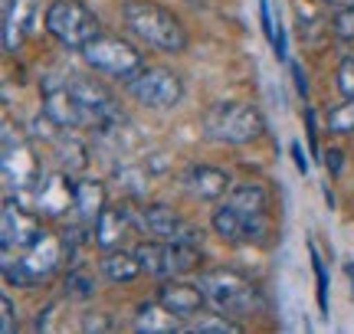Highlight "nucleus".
Listing matches in <instances>:
<instances>
[{
	"mask_svg": "<svg viewBox=\"0 0 354 334\" xmlns=\"http://www.w3.org/2000/svg\"><path fill=\"white\" fill-rule=\"evenodd\" d=\"M348 275H351V285H354V259H348Z\"/></svg>",
	"mask_w": 354,
	"mask_h": 334,
	"instance_id": "obj_37",
	"label": "nucleus"
},
{
	"mask_svg": "<svg viewBox=\"0 0 354 334\" xmlns=\"http://www.w3.org/2000/svg\"><path fill=\"white\" fill-rule=\"evenodd\" d=\"M79 52H82V59H86L95 72L125 79V82L135 76V72L145 69V56H141L131 43H125L122 37H109V33H99L95 39H88Z\"/></svg>",
	"mask_w": 354,
	"mask_h": 334,
	"instance_id": "obj_6",
	"label": "nucleus"
},
{
	"mask_svg": "<svg viewBox=\"0 0 354 334\" xmlns=\"http://www.w3.org/2000/svg\"><path fill=\"white\" fill-rule=\"evenodd\" d=\"M227 200L253 223L256 230H259V236H266V230H269V190H266L263 184H256V180L233 184V190L227 193Z\"/></svg>",
	"mask_w": 354,
	"mask_h": 334,
	"instance_id": "obj_14",
	"label": "nucleus"
},
{
	"mask_svg": "<svg viewBox=\"0 0 354 334\" xmlns=\"http://www.w3.org/2000/svg\"><path fill=\"white\" fill-rule=\"evenodd\" d=\"M308 253H312V266H315V279H318V308L325 315V311H328V279H325V266H322V259H318L315 243L308 246Z\"/></svg>",
	"mask_w": 354,
	"mask_h": 334,
	"instance_id": "obj_28",
	"label": "nucleus"
},
{
	"mask_svg": "<svg viewBox=\"0 0 354 334\" xmlns=\"http://www.w3.org/2000/svg\"><path fill=\"white\" fill-rule=\"evenodd\" d=\"M43 115L53 121V128H88V112L79 102V95L66 86H50L43 99Z\"/></svg>",
	"mask_w": 354,
	"mask_h": 334,
	"instance_id": "obj_12",
	"label": "nucleus"
},
{
	"mask_svg": "<svg viewBox=\"0 0 354 334\" xmlns=\"http://www.w3.org/2000/svg\"><path fill=\"white\" fill-rule=\"evenodd\" d=\"M335 37L338 39H354V3H348L344 10L335 13Z\"/></svg>",
	"mask_w": 354,
	"mask_h": 334,
	"instance_id": "obj_29",
	"label": "nucleus"
},
{
	"mask_svg": "<svg viewBox=\"0 0 354 334\" xmlns=\"http://www.w3.org/2000/svg\"><path fill=\"white\" fill-rule=\"evenodd\" d=\"M69 89L79 95V102L86 105L88 112V128H99V131H109L115 125H122V112H118V102L115 95L102 82L95 79H79L73 76L69 79Z\"/></svg>",
	"mask_w": 354,
	"mask_h": 334,
	"instance_id": "obj_9",
	"label": "nucleus"
},
{
	"mask_svg": "<svg viewBox=\"0 0 354 334\" xmlns=\"http://www.w3.org/2000/svg\"><path fill=\"white\" fill-rule=\"evenodd\" d=\"M73 210H79V219L82 223H95L99 213L105 210V187L99 180H76V204Z\"/></svg>",
	"mask_w": 354,
	"mask_h": 334,
	"instance_id": "obj_22",
	"label": "nucleus"
},
{
	"mask_svg": "<svg viewBox=\"0 0 354 334\" xmlns=\"http://www.w3.org/2000/svg\"><path fill=\"white\" fill-rule=\"evenodd\" d=\"M338 89H342L344 99L354 95V56H348V59L338 66Z\"/></svg>",
	"mask_w": 354,
	"mask_h": 334,
	"instance_id": "obj_30",
	"label": "nucleus"
},
{
	"mask_svg": "<svg viewBox=\"0 0 354 334\" xmlns=\"http://www.w3.org/2000/svg\"><path fill=\"white\" fill-rule=\"evenodd\" d=\"M328 131L335 135H354V95H348L342 105L328 112Z\"/></svg>",
	"mask_w": 354,
	"mask_h": 334,
	"instance_id": "obj_26",
	"label": "nucleus"
},
{
	"mask_svg": "<svg viewBox=\"0 0 354 334\" xmlns=\"http://www.w3.org/2000/svg\"><path fill=\"white\" fill-rule=\"evenodd\" d=\"M3 180L17 193L33 190L39 184V161L33 157V148L20 135L13 138L10 125H3Z\"/></svg>",
	"mask_w": 354,
	"mask_h": 334,
	"instance_id": "obj_8",
	"label": "nucleus"
},
{
	"mask_svg": "<svg viewBox=\"0 0 354 334\" xmlns=\"http://www.w3.org/2000/svg\"><path fill=\"white\" fill-rule=\"evenodd\" d=\"M66 292L73 298H79V302H86V298L95 295V279L86 269H73L66 275Z\"/></svg>",
	"mask_w": 354,
	"mask_h": 334,
	"instance_id": "obj_27",
	"label": "nucleus"
},
{
	"mask_svg": "<svg viewBox=\"0 0 354 334\" xmlns=\"http://www.w3.org/2000/svg\"><path fill=\"white\" fill-rule=\"evenodd\" d=\"M33 190H37V213L59 217V213H66L69 206L76 204V180H73L69 170L50 174V177H39V184Z\"/></svg>",
	"mask_w": 354,
	"mask_h": 334,
	"instance_id": "obj_13",
	"label": "nucleus"
},
{
	"mask_svg": "<svg viewBox=\"0 0 354 334\" xmlns=\"http://www.w3.org/2000/svg\"><path fill=\"white\" fill-rule=\"evenodd\" d=\"M128 92L148 108H171L184 99V82L177 72L161 66H145L141 72L128 79Z\"/></svg>",
	"mask_w": 354,
	"mask_h": 334,
	"instance_id": "obj_7",
	"label": "nucleus"
},
{
	"mask_svg": "<svg viewBox=\"0 0 354 334\" xmlns=\"http://www.w3.org/2000/svg\"><path fill=\"white\" fill-rule=\"evenodd\" d=\"M39 233H43V226H39V217L33 213V210H26V206H20V200H13V197H7L3 200V213H0V243H3V253H20V249H26V246H33L39 239Z\"/></svg>",
	"mask_w": 354,
	"mask_h": 334,
	"instance_id": "obj_10",
	"label": "nucleus"
},
{
	"mask_svg": "<svg viewBox=\"0 0 354 334\" xmlns=\"http://www.w3.org/2000/svg\"><path fill=\"white\" fill-rule=\"evenodd\" d=\"M138 226L148 233V236H154V239H167V243H201V233L165 204L145 206L138 213Z\"/></svg>",
	"mask_w": 354,
	"mask_h": 334,
	"instance_id": "obj_11",
	"label": "nucleus"
},
{
	"mask_svg": "<svg viewBox=\"0 0 354 334\" xmlns=\"http://www.w3.org/2000/svg\"><path fill=\"white\" fill-rule=\"evenodd\" d=\"M325 167H328L331 174H338L342 170V151H328L325 155Z\"/></svg>",
	"mask_w": 354,
	"mask_h": 334,
	"instance_id": "obj_35",
	"label": "nucleus"
},
{
	"mask_svg": "<svg viewBox=\"0 0 354 334\" xmlns=\"http://www.w3.org/2000/svg\"><path fill=\"white\" fill-rule=\"evenodd\" d=\"M292 76H295V89H299V95H305L308 92V82H305V72L299 63H292Z\"/></svg>",
	"mask_w": 354,
	"mask_h": 334,
	"instance_id": "obj_34",
	"label": "nucleus"
},
{
	"mask_svg": "<svg viewBox=\"0 0 354 334\" xmlns=\"http://www.w3.org/2000/svg\"><path fill=\"white\" fill-rule=\"evenodd\" d=\"M131 223H138L131 217V210H125V206H105L99 213V219L92 223V239L102 249H118L122 239H125V233L131 230Z\"/></svg>",
	"mask_w": 354,
	"mask_h": 334,
	"instance_id": "obj_17",
	"label": "nucleus"
},
{
	"mask_svg": "<svg viewBox=\"0 0 354 334\" xmlns=\"http://www.w3.org/2000/svg\"><path fill=\"white\" fill-rule=\"evenodd\" d=\"M259 20H263V33H266V39L276 46V39H279V33H276V23H272V10H269V0H259Z\"/></svg>",
	"mask_w": 354,
	"mask_h": 334,
	"instance_id": "obj_31",
	"label": "nucleus"
},
{
	"mask_svg": "<svg viewBox=\"0 0 354 334\" xmlns=\"http://www.w3.org/2000/svg\"><path fill=\"white\" fill-rule=\"evenodd\" d=\"M135 256H138L141 269L154 275V279H171L174 275V243L167 239H145L135 246Z\"/></svg>",
	"mask_w": 354,
	"mask_h": 334,
	"instance_id": "obj_20",
	"label": "nucleus"
},
{
	"mask_svg": "<svg viewBox=\"0 0 354 334\" xmlns=\"http://www.w3.org/2000/svg\"><path fill=\"white\" fill-rule=\"evenodd\" d=\"M184 331L190 334H240L243 324L236 318H227V315H201V318H190V324H184Z\"/></svg>",
	"mask_w": 354,
	"mask_h": 334,
	"instance_id": "obj_24",
	"label": "nucleus"
},
{
	"mask_svg": "<svg viewBox=\"0 0 354 334\" xmlns=\"http://www.w3.org/2000/svg\"><path fill=\"white\" fill-rule=\"evenodd\" d=\"M102 272L112 279V282H131L138 279L141 262L135 253H125V249H105V259H102Z\"/></svg>",
	"mask_w": 354,
	"mask_h": 334,
	"instance_id": "obj_23",
	"label": "nucleus"
},
{
	"mask_svg": "<svg viewBox=\"0 0 354 334\" xmlns=\"http://www.w3.org/2000/svg\"><path fill=\"white\" fill-rule=\"evenodd\" d=\"M37 17V0H7L3 7V46L7 52H17L26 39L30 26Z\"/></svg>",
	"mask_w": 354,
	"mask_h": 334,
	"instance_id": "obj_19",
	"label": "nucleus"
},
{
	"mask_svg": "<svg viewBox=\"0 0 354 334\" xmlns=\"http://www.w3.org/2000/svg\"><path fill=\"white\" fill-rule=\"evenodd\" d=\"M292 157H295V167H299L302 174H308V157H305V151H302V144L299 141H292Z\"/></svg>",
	"mask_w": 354,
	"mask_h": 334,
	"instance_id": "obj_33",
	"label": "nucleus"
},
{
	"mask_svg": "<svg viewBox=\"0 0 354 334\" xmlns=\"http://www.w3.org/2000/svg\"><path fill=\"white\" fill-rule=\"evenodd\" d=\"M158 302H161V305H167V308L174 311L177 318L190 322V318H197V315L203 311V305H207V295H203L201 285L165 282L161 288H158Z\"/></svg>",
	"mask_w": 354,
	"mask_h": 334,
	"instance_id": "obj_16",
	"label": "nucleus"
},
{
	"mask_svg": "<svg viewBox=\"0 0 354 334\" xmlns=\"http://www.w3.org/2000/svg\"><path fill=\"white\" fill-rule=\"evenodd\" d=\"M43 23H46V33L56 43H63L66 50H82L88 39H95L102 33L99 17L82 0H53L46 7Z\"/></svg>",
	"mask_w": 354,
	"mask_h": 334,
	"instance_id": "obj_3",
	"label": "nucleus"
},
{
	"mask_svg": "<svg viewBox=\"0 0 354 334\" xmlns=\"http://www.w3.org/2000/svg\"><path fill=\"white\" fill-rule=\"evenodd\" d=\"M184 190L197 200H223L233 190V180L227 177V170L210 164H194L184 174Z\"/></svg>",
	"mask_w": 354,
	"mask_h": 334,
	"instance_id": "obj_15",
	"label": "nucleus"
},
{
	"mask_svg": "<svg viewBox=\"0 0 354 334\" xmlns=\"http://www.w3.org/2000/svg\"><path fill=\"white\" fill-rule=\"evenodd\" d=\"M63 253H66V243H59L56 236H50L43 230L37 243L20 249L17 259H10V253H3V279L10 285H33L59 269Z\"/></svg>",
	"mask_w": 354,
	"mask_h": 334,
	"instance_id": "obj_4",
	"label": "nucleus"
},
{
	"mask_svg": "<svg viewBox=\"0 0 354 334\" xmlns=\"http://www.w3.org/2000/svg\"><path fill=\"white\" fill-rule=\"evenodd\" d=\"M56 157H59V164H63V170H69V174H79L82 167L88 164L86 157V148H82V141H76V138H56Z\"/></svg>",
	"mask_w": 354,
	"mask_h": 334,
	"instance_id": "obj_25",
	"label": "nucleus"
},
{
	"mask_svg": "<svg viewBox=\"0 0 354 334\" xmlns=\"http://www.w3.org/2000/svg\"><path fill=\"white\" fill-rule=\"evenodd\" d=\"M122 20H125L128 33L138 37L145 46L158 52H184L187 50V30L180 26L171 10H165L154 0H128L122 7Z\"/></svg>",
	"mask_w": 354,
	"mask_h": 334,
	"instance_id": "obj_1",
	"label": "nucleus"
},
{
	"mask_svg": "<svg viewBox=\"0 0 354 334\" xmlns=\"http://www.w3.org/2000/svg\"><path fill=\"white\" fill-rule=\"evenodd\" d=\"M203 131H207L210 141L220 144H250L263 135V118L253 105L216 102L203 115Z\"/></svg>",
	"mask_w": 354,
	"mask_h": 334,
	"instance_id": "obj_5",
	"label": "nucleus"
},
{
	"mask_svg": "<svg viewBox=\"0 0 354 334\" xmlns=\"http://www.w3.org/2000/svg\"><path fill=\"white\" fill-rule=\"evenodd\" d=\"M210 223H214L216 236H220V239H227V243H253V239H263L259 230H256L253 223L243 217L230 200H223V204L216 206L214 217H210Z\"/></svg>",
	"mask_w": 354,
	"mask_h": 334,
	"instance_id": "obj_18",
	"label": "nucleus"
},
{
	"mask_svg": "<svg viewBox=\"0 0 354 334\" xmlns=\"http://www.w3.org/2000/svg\"><path fill=\"white\" fill-rule=\"evenodd\" d=\"M201 288L207 295V305H214L227 318H246L259 308V292L253 282L233 269H214L201 275Z\"/></svg>",
	"mask_w": 354,
	"mask_h": 334,
	"instance_id": "obj_2",
	"label": "nucleus"
},
{
	"mask_svg": "<svg viewBox=\"0 0 354 334\" xmlns=\"http://www.w3.org/2000/svg\"><path fill=\"white\" fill-rule=\"evenodd\" d=\"M0 311H3V322H0V331L3 334H13L17 331V324H13V302L7 295L0 298Z\"/></svg>",
	"mask_w": 354,
	"mask_h": 334,
	"instance_id": "obj_32",
	"label": "nucleus"
},
{
	"mask_svg": "<svg viewBox=\"0 0 354 334\" xmlns=\"http://www.w3.org/2000/svg\"><path fill=\"white\" fill-rule=\"evenodd\" d=\"M325 7H331V10H344L348 3H354V0H322Z\"/></svg>",
	"mask_w": 354,
	"mask_h": 334,
	"instance_id": "obj_36",
	"label": "nucleus"
},
{
	"mask_svg": "<svg viewBox=\"0 0 354 334\" xmlns=\"http://www.w3.org/2000/svg\"><path fill=\"white\" fill-rule=\"evenodd\" d=\"M184 318H177L174 311L161 305L158 298L148 302V305H141L138 315H135V331L141 334H174V331H184Z\"/></svg>",
	"mask_w": 354,
	"mask_h": 334,
	"instance_id": "obj_21",
	"label": "nucleus"
}]
</instances>
